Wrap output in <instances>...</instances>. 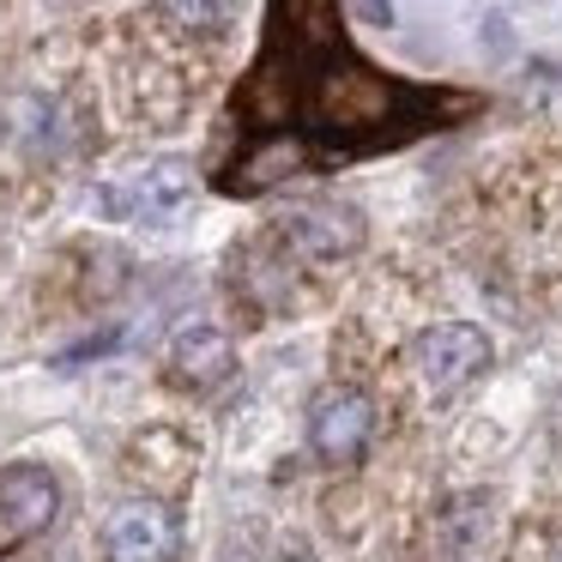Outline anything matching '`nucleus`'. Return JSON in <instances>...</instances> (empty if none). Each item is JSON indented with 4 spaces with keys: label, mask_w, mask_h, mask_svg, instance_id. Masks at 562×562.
Here are the masks:
<instances>
[{
    "label": "nucleus",
    "mask_w": 562,
    "mask_h": 562,
    "mask_svg": "<svg viewBox=\"0 0 562 562\" xmlns=\"http://www.w3.org/2000/svg\"><path fill=\"white\" fill-rule=\"evenodd\" d=\"M158 13L170 19L176 31L212 37V31H224V19H231V0H158Z\"/></svg>",
    "instance_id": "obj_9"
},
{
    "label": "nucleus",
    "mask_w": 562,
    "mask_h": 562,
    "mask_svg": "<svg viewBox=\"0 0 562 562\" xmlns=\"http://www.w3.org/2000/svg\"><path fill=\"white\" fill-rule=\"evenodd\" d=\"M375 441V405L357 387H327L308 405V448L327 465H357Z\"/></svg>",
    "instance_id": "obj_4"
},
{
    "label": "nucleus",
    "mask_w": 562,
    "mask_h": 562,
    "mask_svg": "<svg viewBox=\"0 0 562 562\" xmlns=\"http://www.w3.org/2000/svg\"><path fill=\"white\" fill-rule=\"evenodd\" d=\"M55 514H61V484H55V472H43V465H31V460L0 472V538H31V532H43V526H55Z\"/></svg>",
    "instance_id": "obj_6"
},
{
    "label": "nucleus",
    "mask_w": 562,
    "mask_h": 562,
    "mask_svg": "<svg viewBox=\"0 0 562 562\" xmlns=\"http://www.w3.org/2000/svg\"><path fill=\"white\" fill-rule=\"evenodd\" d=\"M550 562H562V544H557V550H550Z\"/></svg>",
    "instance_id": "obj_10"
},
{
    "label": "nucleus",
    "mask_w": 562,
    "mask_h": 562,
    "mask_svg": "<svg viewBox=\"0 0 562 562\" xmlns=\"http://www.w3.org/2000/svg\"><path fill=\"white\" fill-rule=\"evenodd\" d=\"M103 544L115 562H170L182 532H176V514L164 502H122L103 526Z\"/></svg>",
    "instance_id": "obj_7"
},
{
    "label": "nucleus",
    "mask_w": 562,
    "mask_h": 562,
    "mask_svg": "<svg viewBox=\"0 0 562 562\" xmlns=\"http://www.w3.org/2000/svg\"><path fill=\"white\" fill-rule=\"evenodd\" d=\"M357 243H363V218H357V206H339V200L284 212L279 231H272L279 267H327V260L357 255Z\"/></svg>",
    "instance_id": "obj_2"
},
{
    "label": "nucleus",
    "mask_w": 562,
    "mask_h": 562,
    "mask_svg": "<svg viewBox=\"0 0 562 562\" xmlns=\"http://www.w3.org/2000/svg\"><path fill=\"white\" fill-rule=\"evenodd\" d=\"M472 110L369 67L339 25V0H267V37L231 98V151L212 164L218 194H267L296 170L393 151Z\"/></svg>",
    "instance_id": "obj_1"
},
{
    "label": "nucleus",
    "mask_w": 562,
    "mask_h": 562,
    "mask_svg": "<svg viewBox=\"0 0 562 562\" xmlns=\"http://www.w3.org/2000/svg\"><path fill=\"white\" fill-rule=\"evenodd\" d=\"M188 188H194V170H188L182 158H164V164H151V170H134L127 182L103 188L98 206L110 212V218H170L188 200Z\"/></svg>",
    "instance_id": "obj_5"
},
{
    "label": "nucleus",
    "mask_w": 562,
    "mask_h": 562,
    "mask_svg": "<svg viewBox=\"0 0 562 562\" xmlns=\"http://www.w3.org/2000/svg\"><path fill=\"white\" fill-rule=\"evenodd\" d=\"M412 369H417V381H424L429 400L460 393L465 381H477L490 369L484 327H472V321H436V327H424L412 339Z\"/></svg>",
    "instance_id": "obj_3"
},
{
    "label": "nucleus",
    "mask_w": 562,
    "mask_h": 562,
    "mask_svg": "<svg viewBox=\"0 0 562 562\" xmlns=\"http://www.w3.org/2000/svg\"><path fill=\"white\" fill-rule=\"evenodd\" d=\"M231 369H236V351H231V339H224V333H212V327L182 333V339H176V351H170V381H176V387H188V393L224 387V381H231Z\"/></svg>",
    "instance_id": "obj_8"
}]
</instances>
